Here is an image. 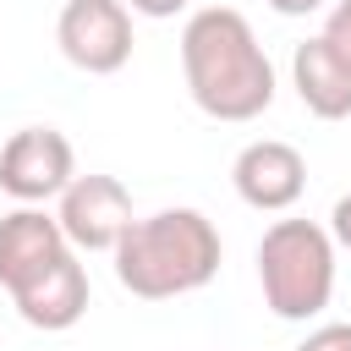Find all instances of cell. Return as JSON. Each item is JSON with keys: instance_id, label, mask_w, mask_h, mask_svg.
<instances>
[{"instance_id": "4fadbf2b", "label": "cell", "mask_w": 351, "mask_h": 351, "mask_svg": "<svg viewBox=\"0 0 351 351\" xmlns=\"http://www.w3.org/2000/svg\"><path fill=\"white\" fill-rule=\"evenodd\" d=\"M329 236H335V247L351 252V192L335 197V208H329Z\"/></svg>"}, {"instance_id": "6da1fadb", "label": "cell", "mask_w": 351, "mask_h": 351, "mask_svg": "<svg viewBox=\"0 0 351 351\" xmlns=\"http://www.w3.org/2000/svg\"><path fill=\"white\" fill-rule=\"evenodd\" d=\"M181 77L203 115L258 121L274 104V60L236 5H203L181 27Z\"/></svg>"}, {"instance_id": "5b68a950", "label": "cell", "mask_w": 351, "mask_h": 351, "mask_svg": "<svg viewBox=\"0 0 351 351\" xmlns=\"http://www.w3.org/2000/svg\"><path fill=\"white\" fill-rule=\"evenodd\" d=\"M55 44L60 55L88 71V77H110L132 60V11L126 0H66L60 22H55Z\"/></svg>"}, {"instance_id": "3957f363", "label": "cell", "mask_w": 351, "mask_h": 351, "mask_svg": "<svg viewBox=\"0 0 351 351\" xmlns=\"http://www.w3.org/2000/svg\"><path fill=\"white\" fill-rule=\"evenodd\" d=\"M263 307L285 324H307L335 296V236L318 219H274L258 241Z\"/></svg>"}, {"instance_id": "7a4b0ae2", "label": "cell", "mask_w": 351, "mask_h": 351, "mask_svg": "<svg viewBox=\"0 0 351 351\" xmlns=\"http://www.w3.org/2000/svg\"><path fill=\"white\" fill-rule=\"evenodd\" d=\"M115 280L143 302H170L186 291H203L219 274V230L203 208H159L132 219V230L115 241Z\"/></svg>"}, {"instance_id": "7c38bea8", "label": "cell", "mask_w": 351, "mask_h": 351, "mask_svg": "<svg viewBox=\"0 0 351 351\" xmlns=\"http://www.w3.org/2000/svg\"><path fill=\"white\" fill-rule=\"evenodd\" d=\"M296 351H351V324H318Z\"/></svg>"}, {"instance_id": "9a60e30c", "label": "cell", "mask_w": 351, "mask_h": 351, "mask_svg": "<svg viewBox=\"0 0 351 351\" xmlns=\"http://www.w3.org/2000/svg\"><path fill=\"white\" fill-rule=\"evenodd\" d=\"M269 11H280V16H313V11H324L329 0H263Z\"/></svg>"}, {"instance_id": "30bf717a", "label": "cell", "mask_w": 351, "mask_h": 351, "mask_svg": "<svg viewBox=\"0 0 351 351\" xmlns=\"http://www.w3.org/2000/svg\"><path fill=\"white\" fill-rule=\"evenodd\" d=\"M291 88L318 121H346L351 115V66L335 55V44L324 33L302 38L291 49Z\"/></svg>"}, {"instance_id": "52a82bcc", "label": "cell", "mask_w": 351, "mask_h": 351, "mask_svg": "<svg viewBox=\"0 0 351 351\" xmlns=\"http://www.w3.org/2000/svg\"><path fill=\"white\" fill-rule=\"evenodd\" d=\"M230 186H236V197H241L247 208H258V214H285V208L307 192V159H302V148H291V143H280V137H258V143H247V148L236 154Z\"/></svg>"}, {"instance_id": "ba28073f", "label": "cell", "mask_w": 351, "mask_h": 351, "mask_svg": "<svg viewBox=\"0 0 351 351\" xmlns=\"http://www.w3.org/2000/svg\"><path fill=\"white\" fill-rule=\"evenodd\" d=\"M66 252H71V241L55 214H44L33 203H16L11 214H0V285L11 296L22 285H33L44 269H55Z\"/></svg>"}, {"instance_id": "8992f818", "label": "cell", "mask_w": 351, "mask_h": 351, "mask_svg": "<svg viewBox=\"0 0 351 351\" xmlns=\"http://www.w3.org/2000/svg\"><path fill=\"white\" fill-rule=\"evenodd\" d=\"M71 252H115V241L132 230V192L115 181V176H77L66 192H60V208H55Z\"/></svg>"}, {"instance_id": "8fae6325", "label": "cell", "mask_w": 351, "mask_h": 351, "mask_svg": "<svg viewBox=\"0 0 351 351\" xmlns=\"http://www.w3.org/2000/svg\"><path fill=\"white\" fill-rule=\"evenodd\" d=\"M324 38L335 44V55L351 66V0H335L329 16H324Z\"/></svg>"}, {"instance_id": "277c9868", "label": "cell", "mask_w": 351, "mask_h": 351, "mask_svg": "<svg viewBox=\"0 0 351 351\" xmlns=\"http://www.w3.org/2000/svg\"><path fill=\"white\" fill-rule=\"evenodd\" d=\"M77 181V154L71 137L55 126H22L0 143V192L16 203L44 208L49 197H60Z\"/></svg>"}, {"instance_id": "5bb4252c", "label": "cell", "mask_w": 351, "mask_h": 351, "mask_svg": "<svg viewBox=\"0 0 351 351\" xmlns=\"http://www.w3.org/2000/svg\"><path fill=\"white\" fill-rule=\"evenodd\" d=\"M192 0H126V11H137V16H154V22H165V16H176V11H186Z\"/></svg>"}, {"instance_id": "9c48e42d", "label": "cell", "mask_w": 351, "mask_h": 351, "mask_svg": "<svg viewBox=\"0 0 351 351\" xmlns=\"http://www.w3.org/2000/svg\"><path fill=\"white\" fill-rule=\"evenodd\" d=\"M11 302H16L22 324H33V329H44V335L71 329V324L88 313V269H82V258L66 252L55 269H44L33 285H22Z\"/></svg>"}]
</instances>
